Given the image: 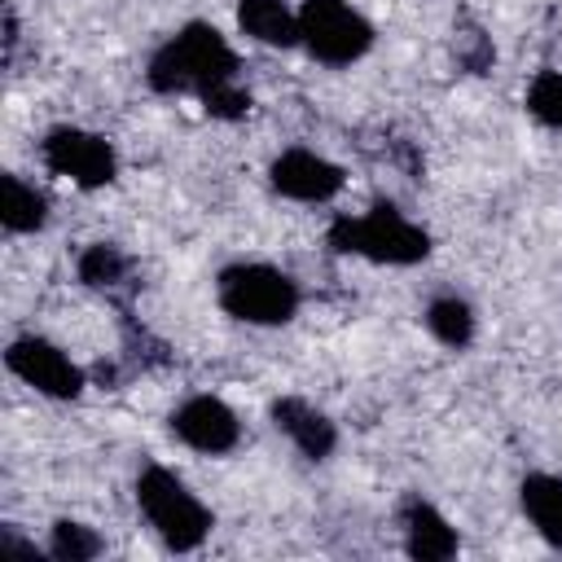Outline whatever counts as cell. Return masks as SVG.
<instances>
[{
    "label": "cell",
    "instance_id": "9c48e42d",
    "mask_svg": "<svg viewBox=\"0 0 562 562\" xmlns=\"http://www.w3.org/2000/svg\"><path fill=\"white\" fill-rule=\"evenodd\" d=\"M342 167L338 162H329L325 154H316V149H303V145H294V149H281L272 162H268V184L281 193V198H290V202H329L338 189H342Z\"/></svg>",
    "mask_w": 562,
    "mask_h": 562
},
{
    "label": "cell",
    "instance_id": "d6986e66",
    "mask_svg": "<svg viewBox=\"0 0 562 562\" xmlns=\"http://www.w3.org/2000/svg\"><path fill=\"white\" fill-rule=\"evenodd\" d=\"M202 110H206L211 119H224V123L246 119V110H250V92H246L237 79H228V83H220V88L202 92Z\"/></svg>",
    "mask_w": 562,
    "mask_h": 562
},
{
    "label": "cell",
    "instance_id": "8992f818",
    "mask_svg": "<svg viewBox=\"0 0 562 562\" xmlns=\"http://www.w3.org/2000/svg\"><path fill=\"white\" fill-rule=\"evenodd\" d=\"M40 158L53 176H66L75 180L79 189H101L119 176V154L105 136L88 132V127H75V123H61V127H48L44 140H40Z\"/></svg>",
    "mask_w": 562,
    "mask_h": 562
},
{
    "label": "cell",
    "instance_id": "e0dca14e",
    "mask_svg": "<svg viewBox=\"0 0 562 562\" xmlns=\"http://www.w3.org/2000/svg\"><path fill=\"white\" fill-rule=\"evenodd\" d=\"M101 549H105L101 536L88 522H79V518H57L48 527V553L57 562H92Z\"/></svg>",
    "mask_w": 562,
    "mask_h": 562
},
{
    "label": "cell",
    "instance_id": "ac0fdd59",
    "mask_svg": "<svg viewBox=\"0 0 562 562\" xmlns=\"http://www.w3.org/2000/svg\"><path fill=\"white\" fill-rule=\"evenodd\" d=\"M527 110L536 123L562 132V70H540L527 83Z\"/></svg>",
    "mask_w": 562,
    "mask_h": 562
},
{
    "label": "cell",
    "instance_id": "4fadbf2b",
    "mask_svg": "<svg viewBox=\"0 0 562 562\" xmlns=\"http://www.w3.org/2000/svg\"><path fill=\"white\" fill-rule=\"evenodd\" d=\"M518 505L527 514V522L536 527V536L549 549H562V479L558 474H527L518 483Z\"/></svg>",
    "mask_w": 562,
    "mask_h": 562
},
{
    "label": "cell",
    "instance_id": "277c9868",
    "mask_svg": "<svg viewBox=\"0 0 562 562\" xmlns=\"http://www.w3.org/2000/svg\"><path fill=\"white\" fill-rule=\"evenodd\" d=\"M215 299L233 321H246V325H285V321H294V312L303 303L299 281L259 259L228 263L215 277Z\"/></svg>",
    "mask_w": 562,
    "mask_h": 562
},
{
    "label": "cell",
    "instance_id": "ba28073f",
    "mask_svg": "<svg viewBox=\"0 0 562 562\" xmlns=\"http://www.w3.org/2000/svg\"><path fill=\"white\" fill-rule=\"evenodd\" d=\"M171 435L184 448H193V452L220 457V452H233L237 448L241 422H237V413L220 395H189L184 404L171 408Z\"/></svg>",
    "mask_w": 562,
    "mask_h": 562
},
{
    "label": "cell",
    "instance_id": "3957f363",
    "mask_svg": "<svg viewBox=\"0 0 562 562\" xmlns=\"http://www.w3.org/2000/svg\"><path fill=\"white\" fill-rule=\"evenodd\" d=\"M136 505L145 514V522L154 527V536L176 549V553H189L198 549L206 536H211V509L184 487V479L167 465H145L136 474Z\"/></svg>",
    "mask_w": 562,
    "mask_h": 562
},
{
    "label": "cell",
    "instance_id": "52a82bcc",
    "mask_svg": "<svg viewBox=\"0 0 562 562\" xmlns=\"http://www.w3.org/2000/svg\"><path fill=\"white\" fill-rule=\"evenodd\" d=\"M4 364L13 378H22L26 386H35L48 400H75L83 391V369L48 338L40 334H22L4 347Z\"/></svg>",
    "mask_w": 562,
    "mask_h": 562
},
{
    "label": "cell",
    "instance_id": "6da1fadb",
    "mask_svg": "<svg viewBox=\"0 0 562 562\" xmlns=\"http://www.w3.org/2000/svg\"><path fill=\"white\" fill-rule=\"evenodd\" d=\"M145 79L162 97L180 92H211L228 79H237V53L211 22H189L171 40H162L145 66Z\"/></svg>",
    "mask_w": 562,
    "mask_h": 562
},
{
    "label": "cell",
    "instance_id": "9a60e30c",
    "mask_svg": "<svg viewBox=\"0 0 562 562\" xmlns=\"http://www.w3.org/2000/svg\"><path fill=\"white\" fill-rule=\"evenodd\" d=\"M75 272H79V281H83L88 290L110 294V290H119V285L132 281V259H127L114 241H92V246L79 250Z\"/></svg>",
    "mask_w": 562,
    "mask_h": 562
},
{
    "label": "cell",
    "instance_id": "5b68a950",
    "mask_svg": "<svg viewBox=\"0 0 562 562\" xmlns=\"http://www.w3.org/2000/svg\"><path fill=\"white\" fill-rule=\"evenodd\" d=\"M299 44L325 66H351L373 48V26L347 0H303Z\"/></svg>",
    "mask_w": 562,
    "mask_h": 562
},
{
    "label": "cell",
    "instance_id": "ffe728a7",
    "mask_svg": "<svg viewBox=\"0 0 562 562\" xmlns=\"http://www.w3.org/2000/svg\"><path fill=\"white\" fill-rule=\"evenodd\" d=\"M457 61H461V70L483 75L496 61V48H492V40L483 31H465V35H457Z\"/></svg>",
    "mask_w": 562,
    "mask_h": 562
},
{
    "label": "cell",
    "instance_id": "8fae6325",
    "mask_svg": "<svg viewBox=\"0 0 562 562\" xmlns=\"http://www.w3.org/2000/svg\"><path fill=\"white\" fill-rule=\"evenodd\" d=\"M400 527H404V549L413 558H422V562H443L461 544L457 531H452V522L430 501H422V496H408L400 505Z\"/></svg>",
    "mask_w": 562,
    "mask_h": 562
},
{
    "label": "cell",
    "instance_id": "7a4b0ae2",
    "mask_svg": "<svg viewBox=\"0 0 562 562\" xmlns=\"http://www.w3.org/2000/svg\"><path fill=\"white\" fill-rule=\"evenodd\" d=\"M329 246L338 255H360L373 263L408 268V263H422L430 255V233L422 224H413L400 206L373 202L364 215H334Z\"/></svg>",
    "mask_w": 562,
    "mask_h": 562
},
{
    "label": "cell",
    "instance_id": "30bf717a",
    "mask_svg": "<svg viewBox=\"0 0 562 562\" xmlns=\"http://www.w3.org/2000/svg\"><path fill=\"white\" fill-rule=\"evenodd\" d=\"M268 417H272V426H277V430H281L307 461H325V457L338 448V430H334V422H329L316 404H307V400H299V395H281V400H272Z\"/></svg>",
    "mask_w": 562,
    "mask_h": 562
},
{
    "label": "cell",
    "instance_id": "2e32d148",
    "mask_svg": "<svg viewBox=\"0 0 562 562\" xmlns=\"http://www.w3.org/2000/svg\"><path fill=\"white\" fill-rule=\"evenodd\" d=\"M426 329L443 342V347H470L474 342V329H479V316L474 307L461 299V294H435L426 303Z\"/></svg>",
    "mask_w": 562,
    "mask_h": 562
},
{
    "label": "cell",
    "instance_id": "5bb4252c",
    "mask_svg": "<svg viewBox=\"0 0 562 562\" xmlns=\"http://www.w3.org/2000/svg\"><path fill=\"white\" fill-rule=\"evenodd\" d=\"M44 220H48V198L35 184H26L22 176L4 171L0 176V224H4V233H40Z\"/></svg>",
    "mask_w": 562,
    "mask_h": 562
},
{
    "label": "cell",
    "instance_id": "7c38bea8",
    "mask_svg": "<svg viewBox=\"0 0 562 562\" xmlns=\"http://www.w3.org/2000/svg\"><path fill=\"white\" fill-rule=\"evenodd\" d=\"M237 26L263 48L299 44V9H290L285 0H237Z\"/></svg>",
    "mask_w": 562,
    "mask_h": 562
}]
</instances>
